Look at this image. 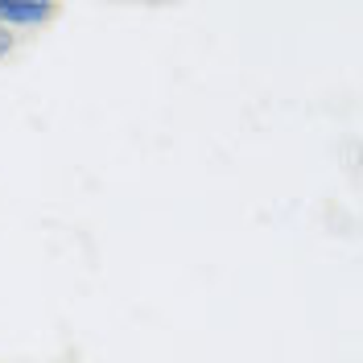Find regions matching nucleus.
Here are the masks:
<instances>
[{
  "mask_svg": "<svg viewBox=\"0 0 363 363\" xmlns=\"http://www.w3.org/2000/svg\"><path fill=\"white\" fill-rule=\"evenodd\" d=\"M54 17V4L45 0H4L0 4V25H42Z\"/></svg>",
  "mask_w": 363,
  "mask_h": 363,
  "instance_id": "nucleus-1",
  "label": "nucleus"
},
{
  "mask_svg": "<svg viewBox=\"0 0 363 363\" xmlns=\"http://www.w3.org/2000/svg\"><path fill=\"white\" fill-rule=\"evenodd\" d=\"M9 50H13V33H9V29H4V25H0V58H4V54H9Z\"/></svg>",
  "mask_w": 363,
  "mask_h": 363,
  "instance_id": "nucleus-2",
  "label": "nucleus"
}]
</instances>
